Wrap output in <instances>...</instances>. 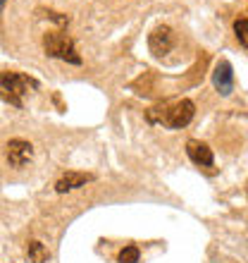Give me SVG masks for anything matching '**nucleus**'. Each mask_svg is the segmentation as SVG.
I'll return each instance as SVG.
<instances>
[{"label":"nucleus","instance_id":"1","mask_svg":"<svg viewBox=\"0 0 248 263\" xmlns=\"http://www.w3.org/2000/svg\"><path fill=\"white\" fill-rule=\"evenodd\" d=\"M36 86H38V82L27 74H22V72H3L0 74V96H3L5 103L14 105V108H22L24 96Z\"/></svg>","mask_w":248,"mask_h":263},{"label":"nucleus","instance_id":"2","mask_svg":"<svg viewBox=\"0 0 248 263\" xmlns=\"http://www.w3.org/2000/svg\"><path fill=\"white\" fill-rule=\"evenodd\" d=\"M160 112L151 110L148 112V120L151 122H162L165 127H170V129H181V127H186L189 122L193 120V115H196V105H193V101H189V98H181V101H177V103H172L170 108H158Z\"/></svg>","mask_w":248,"mask_h":263},{"label":"nucleus","instance_id":"3","mask_svg":"<svg viewBox=\"0 0 248 263\" xmlns=\"http://www.w3.org/2000/svg\"><path fill=\"white\" fill-rule=\"evenodd\" d=\"M43 48L50 58H57V60H65L72 65H81V55L76 53L74 41L65 31H48L43 36Z\"/></svg>","mask_w":248,"mask_h":263},{"label":"nucleus","instance_id":"4","mask_svg":"<svg viewBox=\"0 0 248 263\" xmlns=\"http://www.w3.org/2000/svg\"><path fill=\"white\" fill-rule=\"evenodd\" d=\"M34 158V146L24 139H12L7 144V163L12 167H24Z\"/></svg>","mask_w":248,"mask_h":263},{"label":"nucleus","instance_id":"5","mask_svg":"<svg viewBox=\"0 0 248 263\" xmlns=\"http://www.w3.org/2000/svg\"><path fill=\"white\" fill-rule=\"evenodd\" d=\"M213 84L220 96H229L234 91V69L227 60H220L215 65V72H213Z\"/></svg>","mask_w":248,"mask_h":263},{"label":"nucleus","instance_id":"6","mask_svg":"<svg viewBox=\"0 0 248 263\" xmlns=\"http://www.w3.org/2000/svg\"><path fill=\"white\" fill-rule=\"evenodd\" d=\"M174 46V34L170 27H158L153 29V34L148 36V48H151L153 55H165V53H170Z\"/></svg>","mask_w":248,"mask_h":263},{"label":"nucleus","instance_id":"7","mask_svg":"<svg viewBox=\"0 0 248 263\" xmlns=\"http://www.w3.org/2000/svg\"><path fill=\"white\" fill-rule=\"evenodd\" d=\"M186 153H189V158L200 167H213L215 158H213V151H210V146L198 141V139H191V141H186Z\"/></svg>","mask_w":248,"mask_h":263},{"label":"nucleus","instance_id":"8","mask_svg":"<svg viewBox=\"0 0 248 263\" xmlns=\"http://www.w3.org/2000/svg\"><path fill=\"white\" fill-rule=\"evenodd\" d=\"M93 180V175H89V173H67V175H62L60 180L55 182V192L57 194H65V192H72V189H79V187H84L86 182H91Z\"/></svg>","mask_w":248,"mask_h":263},{"label":"nucleus","instance_id":"9","mask_svg":"<svg viewBox=\"0 0 248 263\" xmlns=\"http://www.w3.org/2000/svg\"><path fill=\"white\" fill-rule=\"evenodd\" d=\"M29 258H31V263H46L48 261V249L41 242H29Z\"/></svg>","mask_w":248,"mask_h":263},{"label":"nucleus","instance_id":"10","mask_svg":"<svg viewBox=\"0 0 248 263\" xmlns=\"http://www.w3.org/2000/svg\"><path fill=\"white\" fill-rule=\"evenodd\" d=\"M234 31H236V39H239V43L248 48V20H236L234 22Z\"/></svg>","mask_w":248,"mask_h":263},{"label":"nucleus","instance_id":"11","mask_svg":"<svg viewBox=\"0 0 248 263\" xmlns=\"http://www.w3.org/2000/svg\"><path fill=\"white\" fill-rule=\"evenodd\" d=\"M138 256H141V251L136 249V247H124L122 251H119V263H138Z\"/></svg>","mask_w":248,"mask_h":263},{"label":"nucleus","instance_id":"12","mask_svg":"<svg viewBox=\"0 0 248 263\" xmlns=\"http://www.w3.org/2000/svg\"><path fill=\"white\" fill-rule=\"evenodd\" d=\"M3 7H5V0H0V12H3Z\"/></svg>","mask_w":248,"mask_h":263}]
</instances>
